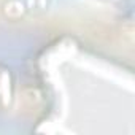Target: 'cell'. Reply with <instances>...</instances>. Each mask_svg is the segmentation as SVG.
<instances>
[{
  "mask_svg": "<svg viewBox=\"0 0 135 135\" xmlns=\"http://www.w3.org/2000/svg\"><path fill=\"white\" fill-rule=\"evenodd\" d=\"M3 11L10 18H19L22 15V11H24V7H22V3L19 2V0H8V2L5 3Z\"/></svg>",
  "mask_w": 135,
  "mask_h": 135,
  "instance_id": "1",
  "label": "cell"
}]
</instances>
